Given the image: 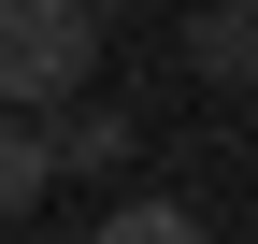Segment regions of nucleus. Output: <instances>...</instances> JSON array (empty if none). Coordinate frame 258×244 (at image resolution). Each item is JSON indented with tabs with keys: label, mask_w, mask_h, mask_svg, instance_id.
I'll return each instance as SVG.
<instances>
[{
	"label": "nucleus",
	"mask_w": 258,
	"mask_h": 244,
	"mask_svg": "<svg viewBox=\"0 0 258 244\" xmlns=\"http://www.w3.org/2000/svg\"><path fill=\"white\" fill-rule=\"evenodd\" d=\"M86 72H101V15L86 0H0V101L15 115H57Z\"/></svg>",
	"instance_id": "1"
},
{
	"label": "nucleus",
	"mask_w": 258,
	"mask_h": 244,
	"mask_svg": "<svg viewBox=\"0 0 258 244\" xmlns=\"http://www.w3.org/2000/svg\"><path fill=\"white\" fill-rule=\"evenodd\" d=\"M186 72L230 86V101H258V0H201L186 15Z\"/></svg>",
	"instance_id": "2"
},
{
	"label": "nucleus",
	"mask_w": 258,
	"mask_h": 244,
	"mask_svg": "<svg viewBox=\"0 0 258 244\" xmlns=\"http://www.w3.org/2000/svg\"><path fill=\"white\" fill-rule=\"evenodd\" d=\"M129 144H144V130H129V101H86V86L43 115V158H57V172H115Z\"/></svg>",
	"instance_id": "3"
},
{
	"label": "nucleus",
	"mask_w": 258,
	"mask_h": 244,
	"mask_svg": "<svg viewBox=\"0 0 258 244\" xmlns=\"http://www.w3.org/2000/svg\"><path fill=\"white\" fill-rule=\"evenodd\" d=\"M43 187H57V158H43V115H15V101H0V230H15Z\"/></svg>",
	"instance_id": "4"
},
{
	"label": "nucleus",
	"mask_w": 258,
	"mask_h": 244,
	"mask_svg": "<svg viewBox=\"0 0 258 244\" xmlns=\"http://www.w3.org/2000/svg\"><path fill=\"white\" fill-rule=\"evenodd\" d=\"M86 244H215L201 216H186V201H101V230Z\"/></svg>",
	"instance_id": "5"
},
{
	"label": "nucleus",
	"mask_w": 258,
	"mask_h": 244,
	"mask_svg": "<svg viewBox=\"0 0 258 244\" xmlns=\"http://www.w3.org/2000/svg\"><path fill=\"white\" fill-rule=\"evenodd\" d=\"M86 15H101V29H115V15H144V0H86Z\"/></svg>",
	"instance_id": "6"
}]
</instances>
